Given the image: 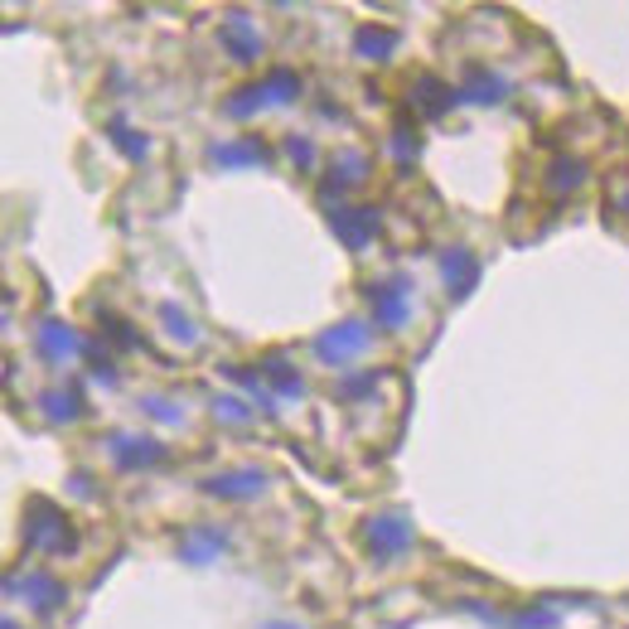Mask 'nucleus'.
Listing matches in <instances>:
<instances>
[{"label": "nucleus", "instance_id": "nucleus-1", "mask_svg": "<svg viewBox=\"0 0 629 629\" xmlns=\"http://www.w3.org/2000/svg\"><path fill=\"white\" fill-rule=\"evenodd\" d=\"M411 542V528L402 523V518H373V528H368V548L373 552H402Z\"/></svg>", "mask_w": 629, "mask_h": 629}, {"label": "nucleus", "instance_id": "nucleus-2", "mask_svg": "<svg viewBox=\"0 0 629 629\" xmlns=\"http://www.w3.org/2000/svg\"><path fill=\"white\" fill-rule=\"evenodd\" d=\"M368 344V330H358V324H339L334 334H324L320 339V358H349V354H358V349Z\"/></svg>", "mask_w": 629, "mask_h": 629}, {"label": "nucleus", "instance_id": "nucleus-3", "mask_svg": "<svg viewBox=\"0 0 629 629\" xmlns=\"http://www.w3.org/2000/svg\"><path fill=\"white\" fill-rule=\"evenodd\" d=\"M407 314V300L393 286H373V320L378 324H397Z\"/></svg>", "mask_w": 629, "mask_h": 629}, {"label": "nucleus", "instance_id": "nucleus-4", "mask_svg": "<svg viewBox=\"0 0 629 629\" xmlns=\"http://www.w3.org/2000/svg\"><path fill=\"white\" fill-rule=\"evenodd\" d=\"M445 282H451V290L465 296V290L475 286V262H470L465 252H451V257H445Z\"/></svg>", "mask_w": 629, "mask_h": 629}, {"label": "nucleus", "instance_id": "nucleus-5", "mask_svg": "<svg viewBox=\"0 0 629 629\" xmlns=\"http://www.w3.org/2000/svg\"><path fill=\"white\" fill-rule=\"evenodd\" d=\"M223 40L233 44V54L242 58V64H247L252 54H257V34H247V24H242V20H233V24H228V30H223Z\"/></svg>", "mask_w": 629, "mask_h": 629}, {"label": "nucleus", "instance_id": "nucleus-6", "mask_svg": "<svg viewBox=\"0 0 629 629\" xmlns=\"http://www.w3.org/2000/svg\"><path fill=\"white\" fill-rule=\"evenodd\" d=\"M334 228H339V233H344L349 247H358L363 233H368V228H373V213H368V209H358V218H344V213H339V218H334Z\"/></svg>", "mask_w": 629, "mask_h": 629}, {"label": "nucleus", "instance_id": "nucleus-7", "mask_svg": "<svg viewBox=\"0 0 629 629\" xmlns=\"http://www.w3.org/2000/svg\"><path fill=\"white\" fill-rule=\"evenodd\" d=\"M218 548H223V532H194V538L185 542V552L194 556V562H203V556L218 552Z\"/></svg>", "mask_w": 629, "mask_h": 629}, {"label": "nucleus", "instance_id": "nucleus-8", "mask_svg": "<svg viewBox=\"0 0 629 629\" xmlns=\"http://www.w3.org/2000/svg\"><path fill=\"white\" fill-rule=\"evenodd\" d=\"M252 489H257V475H223V479H213V494H228V499L252 494Z\"/></svg>", "mask_w": 629, "mask_h": 629}, {"label": "nucleus", "instance_id": "nucleus-9", "mask_svg": "<svg viewBox=\"0 0 629 629\" xmlns=\"http://www.w3.org/2000/svg\"><path fill=\"white\" fill-rule=\"evenodd\" d=\"M358 48H363V54H387V48H393V34H387V30H363Z\"/></svg>", "mask_w": 629, "mask_h": 629}, {"label": "nucleus", "instance_id": "nucleus-10", "mask_svg": "<svg viewBox=\"0 0 629 629\" xmlns=\"http://www.w3.org/2000/svg\"><path fill=\"white\" fill-rule=\"evenodd\" d=\"M213 161H262V145H218Z\"/></svg>", "mask_w": 629, "mask_h": 629}, {"label": "nucleus", "instance_id": "nucleus-11", "mask_svg": "<svg viewBox=\"0 0 629 629\" xmlns=\"http://www.w3.org/2000/svg\"><path fill=\"white\" fill-rule=\"evenodd\" d=\"M44 349H48V354H73V334L64 330V334H58V330H44Z\"/></svg>", "mask_w": 629, "mask_h": 629}, {"label": "nucleus", "instance_id": "nucleus-12", "mask_svg": "<svg viewBox=\"0 0 629 629\" xmlns=\"http://www.w3.org/2000/svg\"><path fill=\"white\" fill-rule=\"evenodd\" d=\"M266 629H296V625H266Z\"/></svg>", "mask_w": 629, "mask_h": 629}]
</instances>
